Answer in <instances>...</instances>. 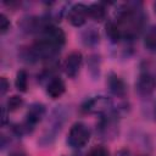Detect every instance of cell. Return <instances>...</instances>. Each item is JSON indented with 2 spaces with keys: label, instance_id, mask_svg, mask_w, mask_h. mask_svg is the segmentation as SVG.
I'll use <instances>...</instances> for the list:
<instances>
[{
  "label": "cell",
  "instance_id": "obj_1",
  "mask_svg": "<svg viewBox=\"0 0 156 156\" xmlns=\"http://www.w3.org/2000/svg\"><path fill=\"white\" fill-rule=\"evenodd\" d=\"M89 139H90L89 128L83 123H76L69 129L67 141L72 147L79 149V147H83L89 141Z\"/></svg>",
  "mask_w": 156,
  "mask_h": 156
},
{
  "label": "cell",
  "instance_id": "obj_2",
  "mask_svg": "<svg viewBox=\"0 0 156 156\" xmlns=\"http://www.w3.org/2000/svg\"><path fill=\"white\" fill-rule=\"evenodd\" d=\"M44 115H45V106L43 104L37 102V104L30 105V107H29V110L27 112L24 123L21 124V126H18L20 127V130H21V134L30 132L34 128V126L43 119Z\"/></svg>",
  "mask_w": 156,
  "mask_h": 156
},
{
  "label": "cell",
  "instance_id": "obj_3",
  "mask_svg": "<svg viewBox=\"0 0 156 156\" xmlns=\"http://www.w3.org/2000/svg\"><path fill=\"white\" fill-rule=\"evenodd\" d=\"M111 107H112V101L107 96H94L88 99L83 104L82 110L87 113L102 115V113H106Z\"/></svg>",
  "mask_w": 156,
  "mask_h": 156
},
{
  "label": "cell",
  "instance_id": "obj_4",
  "mask_svg": "<svg viewBox=\"0 0 156 156\" xmlns=\"http://www.w3.org/2000/svg\"><path fill=\"white\" fill-rule=\"evenodd\" d=\"M40 39L48 43L49 45H51L52 48L60 50V48L63 46L66 41V35L61 28L55 26H46L43 29V35Z\"/></svg>",
  "mask_w": 156,
  "mask_h": 156
},
{
  "label": "cell",
  "instance_id": "obj_5",
  "mask_svg": "<svg viewBox=\"0 0 156 156\" xmlns=\"http://www.w3.org/2000/svg\"><path fill=\"white\" fill-rule=\"evenodd\" d=\"M88 16H89L88 6H85L84 4H76V5L71 6V9L68 10V13H67L68 22L74 27L83 26L85 23Z\"/></svg>",
  "mask_w": 156,
  "mask_h": 156
},
{
  "label": "cell",
  "instance_id": "obj_6",
  "mask_svg": "<svg viewBox=\"0 0 156 156\" xmlns=\"http://www.w3.org/2000/svg\"><path fill=\"white\" fill-rule=\"evenodd\" d=\"M156 87V77L150 71H144L136 80V90L140 95H149Z\"/></svg>",
  "mask_w": 156,
  "mask_h": 156
},
{
  "label": "cell",
  "instance_id": "obj_7",
  "mask_svg": "<svg viewBox=\"0 0 156 156\" xmlns=\"http://www.w3.org/2000/svg\"><path fill=\"white\" fill-rule=\"evenodd\" d=\"M82 54L78 51L71 52L65 61V72L69 78H74L82 66Z\"/></svg>",
  "mask_w": 156,
  "mask_h": 156
},
{
  "label": "cell",
  "instance_id": "obj_8",
  "mask_svg": "<svg viewBox=\"0 0 156 156\" xmlns=\"http://www.w3.org/2000/svg\"><path fill=\"white\" fill-rule=\"evenodd\" d=\"M107 87L110 89V91L118 98H123L126 95L127 91V87L123 82V79L121 77H118L115 73H110L108 78H107Z\"/></svg>",
  "mask_w": 156,
  "mask_h": 156
},
{
  "label": "cell",
  "instance_id": "obj_9",
  "mask_svg": "<svg viewBox=\"0 0 156 156\" xmlns=\"http://www.w3.org/2000/svg\"><path fill=\"white\" fill-rule=\"evenodd\" d=\"M66 90V85L63 83V80L58 77H54L50 79V82L48 83L46 87V93L51 99H57L60 98Z\"/></svg>",
  "mask_w": 156,
  "mask_h": 156
},
{
  "label": "cell",
  "instance_id": "obj_10",
  "mask_svg": "<svg viewBox=\"0 0 156 156\" xmlns=\"http://www.w3.org/2000/svg\"><path fill=\"white\" fill-rule=\"evenodd\" d=\"M116 122L113 117H106L102 119L101 124L99 126V132L102 138L107 139L108 136H113L116 134Z\"/></svg>",
  "mask_w": 156,
  "mask_h": 156
},
{
  "label": "cell",
  "instance_id": "obj_11",
  "mask_svg": "<svg viewBox=\"0 0 156 156\" xmlns=\"http://www.w3.org/2000/svg\"><path fill=\"white\" fill-rule=\"evenodd\" d=\"M80 37H82V41L85 46H95L100 40L99 32L94 27H89L85 30H83Z\"/></svg>",
  "mask_w": 156,
  "mask_h": 156
},
{
  "label": "cell",
  "instance_id": "obj_12",
  "mask_svg": "<svg viewBox=\"0 0 156 156\" xmlns=\"http://www.w3.org/2000/svg\"><path fill=\"white\" fill-rule=\"evenodd\" d=\"M88 15L89 17H91L93 20L100 22L105 18L106 16V10L102 4L100 2H95V4H91L90 6H88Z\"/></svg>",
  "mask_w": 156,
  "mask_h": 156
},
{
  "label": "cell",
  "instance_id": "obj_13",
  "mask_svg": "<svg viewBox=\"0 0 156 156\" xmlns=\"http://www.w3.org/2000/svg\"><path fill=\"white\" fill-rule=\"evenodd\" d=\"M106 35H107L108 40L113 44H117L122 39V34H121V30H119L117 23H115L112 21L107 22V24H106Z\"/></svg>",
  "mask_w": 156,
  "mask_h": 156
},
{
  "label": "cell",
  "instance_id": "obj_14",
  "mask_svg": "<svg viewBox=\"0 0 156 156\" xmlns=\"http://www.w3.org/2000/svg\"><path fill=\"white\" fill-rule=\"evenodd\" d=\"M144 44L149 50H156V26H152L146 30Z\"/></svg>",
  "mask_w": 156,
  "mask_h": 156
},
{
  "label": "cell",
  "instance_id": "obj_15",
  "mask_svg": "<svg viewBox=\"0 0 156 156\" xmlns=\"http://www.w3.org/2000/svg\"><path fill=\"white\" fill-rule=\"evenodd\" d=\"M15 85H16L18 91H26L27 90V87H28V74H27V72L24 69H20L17 72Z\"/></svg>",
  "mask_w": 156,
  "mask_h": 156
},
{
  "label": "cell",
  "instance_id": "obj_16",
  "mask_svg": "<svg viewBox=\"0 0 156 156\" xmlns=\"http://www.w3.org/2000/svg\"><path fill=\"white\" fill-rule=\"evenodd\" d=\"M88 68L90 74L95 78L99 76V71H100V57L99 55H90L88 58Z\"/></svg>",
  "mask_w": 156,
  "mask_h": 156
},
{
  "label": "cell",
  "instance_id": "obj_17",
  "mask_svg": "<svg viewBox=\"0 0 156 156\" xmlns=\"http://www.w3.org/2000/svg\"><path fill=\"white\" fill-rule=\"evenodd\" d=\"M23 104V100L21 96H17V95H13L11 96L9 100H7V110L9 111H16L17 108H20Z\"/></svg>",
  "mask_w": 156,
  "mask_h": 156
},
{
  "label": "cell",
  "instance_id": "obj_18",
  "mask_svg": "<svg viewBox=\"0 0 156 156\" xmlns=\"http://www.w3.org/2000/svg\"><path fill=\"white\" fill-rule=\"evenodd\" d=\"M88 156H108V151L104 146H95L89 151Z\"/></svg>",
  "mask_w": 156,
  "mask_h": 156
},
{
  "label": "cell",
  "instance_id": "obj_19",
  "mask_svg": "<svg viewBox=\"0 0 156 156\" xmlns=\"http://www.w3.org/2000/svg\"><path fill=\"white\" fill-rule=\"evenodd\" d=\"M9 29H10V21L4 13H1L0 15V32H1V34L6 33Z\"/></svg>",
  "mask_w": 156,
  "mask_h": 156
},
{
  "label": "cell",
  "instance_id": "obj_20",
  "mask_svg": "<svg viewBox=\"0 0 156 156\" xmlns=\"http://www.w3.org/2000/svg\"><path fill=\"white\" fill-rule=\"evenodd\" d=\"M7 90H9V82L5 77H1V79H0V94L5 95V93Z\"/></svg>",
  "mask_w": 156,
  "mask_h": 156
},
{
  "label": "cell",
  "instance_id": "obj_21",
  "mask_svg": "<svg viewBox=\"0 0 156 156\" xmlns=\"http://www.w3.org/2000/svg\"><path fill=\"white\" fill-rule=\"evenodd\" d=\"M7 122V115H6V108L2 107V117H1V123L5 124Z\"/></svg>",
  "mask_w": 156,
  "mask_h": 156
},
{
  "label": "cell",
  "instance_id": "obj_22",
  "mask_svg": "<svg viewBox=\"0 0 156 156\" xmlns=\"http://www.w3.org/2000/svg\"><path fill=\"white\" fill-rule=\"evenodd\" d=\"M11 156H24V155L20 154V152H13V154H11Z\"/></svg>",
  "mask_w": 156,
  "mask_h": 156
},
{
  "label": "cell",
  "instance_id": "obj_23",
  "mask_svg": "<svg viewBox=\"0 0 156 156\" xmlns=\"http://www.w3.org/2000/svg\"><path fill=\"white\" fill-rule=\"evenodd\" d=\"M154 9H155V12H156V2L154 4Z\"/></svg>",
  "mask_w": 156,
  "mask_h": 156
}]
</instances>
